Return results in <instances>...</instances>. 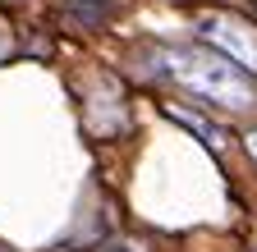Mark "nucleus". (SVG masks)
Instances as JSON below:
<instances>
[{
	"mask_svg": "<svg viewBox=\"0 0 257 252\" xmlns=\"http://www.w3.org/2000/svg\"><path fill=\"white\" fill-rule=\"evenodd\" d=\"M156 78L179 83L184 92H193L198 101L216 106V110H252L257 101V87L252 74L239 69L230 55L220 51H198V46H156L152 51V65Z\"/></svg>",
	"mask_w": 257,
	"mask_h": 252,
	"instance_id": "nucleus-1",
	"label": "nucleus"
},
{
	"mask_svg": "<svg viewBox=\"0 0 257 252\" xmlns=\"http://www.w3.org/2000/svg\"><path fill=\"white\" fill-rule=\"evenodd\" d=\"M193 33H198L211 51L230 55L239 69L257 74V33H252L248 23H239L230 14H198V19H193Z\"/></svg>",
	"mask_w": 257,
	"mask_h": 252,
	"instance_id": "nucleus-2",
	"label": "nucleus"
},
{
	"mask_svg": "<svg viewBox=\"0 0 257 252\" xmlns=\"http://www.w3.org/2000/svg\"><path fill=\"white\" fill-rule=\"evenodd\" d=\"M110 19V0H64V23L69 28H101Z\"/></svg>",
	"mask_w": 257,
	"mask_h": 252,
	"instance_id": "nucleus-3",
	"label": "nucleus"
},
{
	"mask_svg": "<svg viewBox=\"0 0 257 252\" xmlns=\"http://www.w3.org/2000/svg\"><path fill=\"white\" fill-rule=\"evenodd\" d=\"M170 119H179L188 133H198V138H202V142H207L211 151L220 147V129H216V124H207L202 115H193V110H184V106H170Z\"/></svg>",
	"mask_w": 257,
	"mask_h": 252,
	"instance_id": "nucleus-4",
	"label": "nucleus"
},
{
	"mask_svg": "<svg viewBox=\"0 0 257 252\" xmlns=\"http://www.w3.org/2000/svg\"><path fill=\"white\" fill-rule=\"evenodd\" d=\"M101 252H147V247L134 238H110V243H101Z\"/></svg>",
	"mask_w": 257,
	"mask_h": 252,
	"instance_id": "nucleus-5",
	"label": "nucleus"
},
{
	"mask_svg": "<svg viewBox=\"0 0 257 252\" xmlns=\"http://www.w3.org/2000/svg\"><path fill=\"white\" fill-rule=\"evenodd\" d=\"M243 147H248V156L257 161V129H248V133H243Z\"/></svg>",
	"mask_w": 257,
	"mask_h": 252,
	"instance_id": "nucleus-6",
	"label": "nucleus"
}]
</instances>
